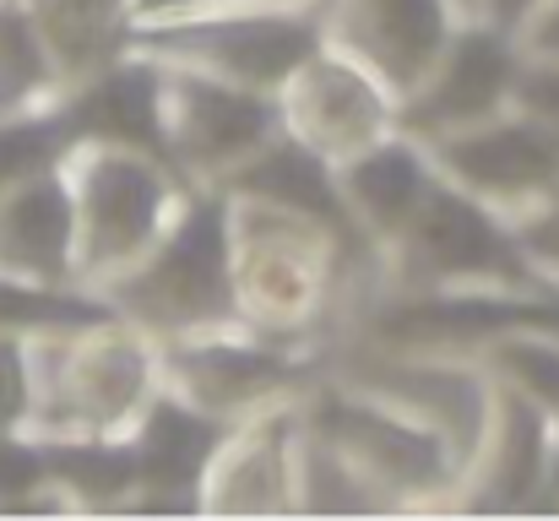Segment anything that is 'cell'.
<instances>
[{"mask_svg": "<svg viewBox=\"0 0 559 521\" xmlns=\"http://www.w3.org/2000/svg\"><path fill=\"white\" fill-rule=\"evenodd\" d=\"M228 267H234V321L277 338V343L310 347L316 327L332 316L343 272L374 256L337 234L332 223L255 201V196H228Z\"/></svg>", "mask_w": 559, "mask_h": 521, "instance_id": "cell-1", "label": "cell"}, {"mask_svg": "<svg viewBox=\"0 0 559 521\" xmlns=\"http://www.w3.org/2000/svg\"><path fill=\"white\" fill-rule=\"evenodd\" d=\"M60 174H66L71 223H76L71 277L87 294H98L109 277L136 267L190 196V179H180L164 153L136 147V142L76 137L60 153Z\"/></svg>", "mask_w": 559, "mask_h": 521, "instance_id": "cell-2", "label": "cell"}, {"mask_svg": "<svg viewBox=\"0 0 559 521\" xmlns=\"http://www.w3.org/2000/svg\"><path fill=\"white\" fill-rule=\"evenodd\" d=\"M33 435H126L158 391V343L120 316L27 332Z\"/></svg>", "mask_w": 559, "mask_h": 521, "instance_id": "cell-3", "label": "cell"}, {"mask_svg": "<svg viewBox=\"0 0 559 521\" xmlns=\"http://www.w3.org/2000/svg\"><path fill=\"white\" fill-rule=\"evenodd\" d=\"M109 316L131 321L153 343L234 321V267H228V201L217 185H190L158 245L98 288Z\"/></svg>", "mask_w": 559, "mask_h": 521, "instance_id": "cell-4", "label": "cell"}, {"mask_svg": "<svg viewBox=\"0 0 559 521\" xmlns=\"http://www.w3.org/2000/svg\"><path fill=\"white\" fill-rule=\"evenodd\" d=\"M374 267L385 272L391 294H451V288L559 294L527 267L511 223L495 206L473 201L467 190L445 185L440 174L413 206V217L374 250Z\"/></svg>", "mask_w": 559, "mask_h": 521, "instance_id": "cell-5", "label": "cell"}, {"mask_svg": "<svg viewBox=\"0 0 559 521\" xmlns=\"http://www.w3.org/2000/svg\"><path fill=\"white\" fill-rule=\"evenodd\" d=\"M321 44V11H294V5H223L186 22H153V27H126V49L158 66H186L201 76L277 93L305 55Z\"/></svg>", "mask_w": 559, "mask_h": 521, "instance_id": "cell-6", "label": "cell"}, {"mask_svg": "<svg viewBox=\"0 0 559 521\" xmlns=\"http://www.w3.org/2000/svg\"><path fill=\"white\" fill-rule=\"evenodd\" d=\"M299 413L310 429H321L374 489L385 495L391 511H418V506H451L456 495V462L407 413L380 402L370 391L337 380H321L299 396Z\"/></svg>", "mask_w": 559, "mask_h": 521, "instance_id": "cell-7", "label": "cell"}, {"mask_svg": "<svg viewBox=\"0 0 559 521\" xmlns=\"http://www.w3.org/2000/svg\"><path fill=\"white\" fill-rule=\"evenodd\" d=\"M337 375L380 402H391L429 435H440V446L456 462V484H462V473L473 467V457L484 446L489 413H495V375L484 369V358L473 347L374 343L354 353Z\"/></svg>", "mask_w": 559, "mask_h": 521, "instance_id": "cell-8", "label": "cell"}, {"mask_svg": "<svg viewBox=\"0 0 559 521\" xmlns=\"http://www.w3.org/2000/svg\"><path fill=\"white\" fill-rule=\"evenodd\" d=\"M158 380L169 391H180L201 413L234 424L266 402L299 396L310 386V364L305 347L261 338L239 321L228 327H206L186 338H164L158 343Z\"/></svg>", "mask_w": 559, "mask_h": 521, "instance_id": "cell-9", "label": "cell"}, {"mask_svg": "<svg viewBox=\"0 0 559 521\" xmlns=\"http://www.w3.org/2000/svg\"><path fill=\"white\" fill-rule=\"evenodd\" d=\"M158 153L190 185H223L272 131H277V93L234 87L186 66H158Z\"/></svg>", "mask_w": 559, "mask_h": 521, "instance_id": "cell-10", "label": "cell"}, {"mask_svg": "<svg viewBox=\"0 0 559 521\" xmlns=\"http://www.w3.org/2000/svg\"><path fill=\"white\" fill-rule=\"evenodd\" d=\"M522 71V49L506 27L484 16H462L451 38L440 44L435 66L418 76V87L396 104V131L435 142L445 131L478 126L500 109H511V82Z\"/></svg>", "mask_w": 559, "mask_h": 521, "instance_id": "cell-11", "label": "cell"}, {"mask_svg": "<svg viewBox=\"0 0 559 521\" xmlns=\"http://www.w3.org/2000/svg\"><path fill=\"white\" fill-rule=\"evenodd\" d=\"M424 153L445 185L495 206L506 223L533 212L559 185V137H549L544 126H533L516 109H500L478 126L445 131V137L424 142Z\"/></svg>", "mask_w": 559, "mask_h": 521, "instance_id": "cell-12", "label": "cell"}, {"mask_svg": "<svg viewBox=\"0 0 559 521\" xmlns=\"http://www.w3.org/2000/svg\"><path fill=\"white\" fill-rule=\"evenodd\" d=\"M277 126L310 153H321L326 164H337L370 147L374 137L396 131V98L354 55L321 38L305 55V66L277 87Z\"/></svg>", "mask_w": 559, "mask_h": 521, "instance_id": "cell-13", "label": "cell"}, {"mask_svg": "<svg viewBox=\"0 0 559 521\" xmlns=\"http://www.w3.org/2000/svg\"><path fill=\"white\" fill-rule=\"evenodd\" d=\"M299 396L266 402L223 429V440L212 446V457L195 478L201 517H294L288 473H294Z\"/></svg>", "mask_w": 559, "mask_h": 521, "instance_id": "cell-14", "label": "cell"}, {"mask_svg": "<svg viewBox=\"0 0 559 521\" xmlns=\"http://www.w3.org/2000/svg\"><path fill=\"white\" fill-rule=\"evenodd\" d=\"M559 457V424L516 386L495 380V413L484 429V446L473 467L462 473L451 506L478 511V517H516L538 511V495L555 473Z\"/></svg>", "mask_w": 559, "mask_h": 521, "instance_id": "cell-15", "label": "cell"}, {"mask_svg": "<svg viewBox=\"0 0 559 521\" xmlns=\"http://www.w3.org/2000/svg\"><path fill=\"white\" fill-rule=\"evenodd\" d=\"M451 0H321V38L354 55L402 104L456 27Z\"/></svg>", "mask_w": 559, "mask_h": 521, "instance_id": "cell-16", "label": "cell"}, {"mask_svg": "<svg viewBox=\"0 0 559 521\" xmlns=\"http://www.w3.org/2000/svg\"><path fill=\"white\" fill-rule=\"evenodd\" d=\"M223 429H228L223 418L201 413L195 402H186L180 391H169L158 380V391L126 429L136 446V467H142V489H136L131 511H195V478H201L212 446L223 440Z\"/></svg>", "mask_w": 559, "mask_h": 521, "instance_id": "cell-17", "label": "cell"}, {"mask_svg": "<svg viewBox=\"0 0 559 521\" xmlns=\"http://www.w3.org/2000/svg\"><path fill=\"white\" fill-rule=\"evenodd\" d=\"M71 250L76 223L60 164L0 185V277L33 288H76Z\"/></svg>", "mask_w": 559, "mask_h": 521, "instance_id": "cell-18", "label": "cell"}, {"mask_svg": "<svg viewBox=\"0 0 559 521\" xmlns=\"http://www.w3.org/2000/svg\"><path fill=\"white\" fill-rule=\"evenodd\" d=\"M332 179H337L343 212L359 228V239L370 250H380L413 217V206L424 201V190L435 185V164H429V153H424L418 137L385 131V137H374L370 147L337 158Z\"/></svg>", "mask_w": 559, "mask_h": 521, "instance_id": "cell-19", "label": "cell"}, {"mask_svg": "<svg viewBox=\"0 0 559 521\" xmlns=\"http://www.w3.org/2000/svg\"><path fill=\"white\" fill-rule=\"evenodd\" d=\"M217 190H228V196H255V201H277V206H294V212H310V217L332 223L337 234H348L354 245H365L359 228H354L348 212H343L332 164H326L321 153H310L305 142H294L283 126H277L239 169L223 174ZM365 250H370V245H365Z\"/></svg>", "mask_w": 559, "mask_h": 521, "instance_id": "cell-20", "label": "cell"}, {"mask_svg": "<svg viewBox=\"0 0 559 521\" xmlns=\"http://www.w3.org/2000/svg\"><path fill=\"white\" fill-rule=\"evenodd\" d=\"M49 484L71 511H131L142 489L131 435H38Z\"/></svg>", "mask_w": 559, "mask_h": 521, "instance_id": "cell-21", "label": "cell"}, {"mask_svg": "<svg viewBox=\"0 0 559 521\" xmlns=\"http://www.w3.org/2000/svg\"><path fill=\"white\" fill-rule=\"evenodd\" d=\"M71 93L27 0H0V120L60 109Z\"/></svg>", "mask_w": 559, "mask_h": 521, "instance_id": "cell-22", "label": "cell"}, {"mask_svg": "<svg viewBox=\"0 0 559 521\" xmlns=\"http://www.w3.org/2000/svg\"><path fill=\"white\" fill-rule=\"evenodd\" d=\"M288 489H294V517H391L385 495L321 429L305 424V413H299V429H294Z\"/></svg>", "mask_w": 559, "mask_h": 521, "instance_id": "cell-23", "label": "cell"}, {"mask_svg": "<svg viewBox=\"0 0 559 521\" xmlns=\"http://www.w3.org/2000/svg\"><path fill=\"white\" fill-rule=\"evenodd\" d=\"M484 358V369L506 386H516L522 396H533L549 418L559 424V338L538 327H516L500 338H484L473 347Z\"/></svg>", "mask_w": 559, "mask_h": 521, "instance_id": "cell-24", "label": "cell"}, {"mask_svg": "<svg viewBox=\"0 0 559 521\" xmlns=\"http://www.w3.org/2000/svg\"><path fill=\"white\" fill-rule=\"evenodd\" d=\"M71 517L60 489L49 484L44 440L33 429H0V517Z\"/></svg>", "mask_w": 559, "mask_h": 521, "instance_id": "cell-25", "label": "cell"}, {"mask_svg": "<svg viewBox=\"0 0 559 521\" xmlns=\"http://www.w3.org/2000/svg\"><path fill=\"white\" fill-rule=\"evenodd\" d=\"M66 142H71V131H66V115H60V109L0 120V185L27 179V174L60 164Z\"/></svg>", "mask_w": 559, "mask_h": 521, "instance_id": "cell-26", "label": "cell"}, {"mask_svg": "<svg viewBox=\"0 0 559 521\" xmlns=\"http://www.w3.org/2000/svg\"><path fill=\"white\" fill-rule=\"evenodd\" d=\"M0 429H33L27 332H11V327H0Z\"/></svg>", "mask_w": 559, "mask_h": 521, "instance_id": "cell-27", "label": "cell"}, {"mask_svg": "<svg viewBox=\"0 0 559 521\" xmlns=\"http://www.w3.org/2000/svg\"><path fill=\"white\" fill-rule=\"evenodd\" d=\"M511 109L559 137V60H522L511 82Z\"/></svg>", "mask_w": 559, "mask_h": 521, "instance_id": "cell-28", "label": "cell"}, {"mask_svg": "<svg viewBox=\"0 0 559 521\" xmlns=\"http://www.w3.org/2000/svg\"><path fill=\"white\" fill-rule=\"evenodd\" d=\"M522 60H559V0H533L527 16L511 27Z\"/></svg>", "mask_w": 559, "mask_h": 521, "instance_id": "cell-29", "label": "cell"}, {"mask_svg": "<svg viewBox=\"0 0 559 521\" xmlns=\"http://www.w3.org/2000/svg\"><path fill=\"white\" fill-rule=\"evenodd\" d=\"M223 5H245V0H126V22L131 27H153V22H186V16H206Z\"/></svg>", "mask_w": 559, "mask_h": 521, "instance_id": "cell-30", "label": "cell"}, {"mask_svg": "<svg viewBox=\"0 0 559 521\" xmlns=\"http://www.w3.org/2000/svg\"><path fill=\"white\" fill-rule=\"evenodd\" d=\"M527 5L533 0H473V16H484V22H495V27H516L522 16H527Z\"/></svg>", "mask_w": 559, "mask_h": 521, "instance_id": "cell-31", "label": "cell"}, {"mask_svg": "<svg viewBox=\"0 0 559 521\" xmlns=\"http://www.w3.org/2000/svg\"><path fill=\"white\" fill-rule=\"evenodd\" d=\"M255 5H294V11H321V0H255Z\"/></svg>", "mask_w": 559, "mask_h": 521, "instance_id": "cell-32", "label": "cell"}, {"mask_svg": "<svg viewBox=\"0 0 559 521\" xmlns=\"http://www.w3.org/2000/svg\"><path fill=\"white\" fill-rule=\"evenodd\" d=\"M456 5V16H473V0H451Z\"/></svg>", "mask_w": 559, "mask_h": 521, "instance_id": "cell-33", "label": "cell"}]
</instances>
